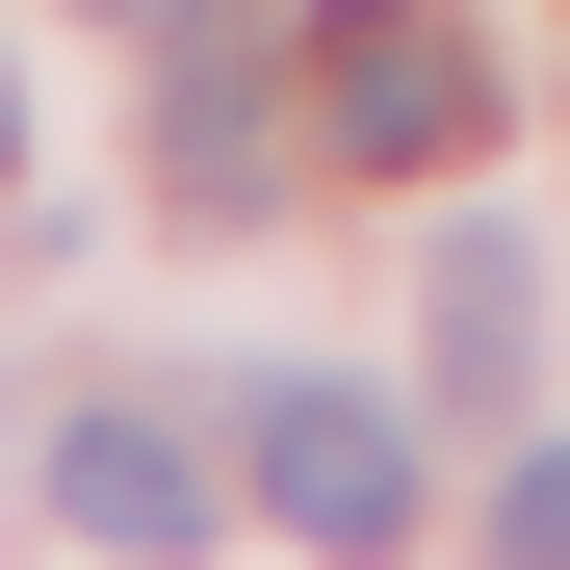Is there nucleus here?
I'll use <instances>...</instances> for the list:
<instances>
[{
	"label": "nucleus",
	"instance_id": "39448f33",
	"mask_svg": "<svg viewBox=\"0 0 570 570\" xmlns=\"http://www.w3.org/2000/svg\"><path fill=\"white\" fill-rule=\"evenodd\" d=\"M519 312H544L519 234H441V363H519Z\"/></svg>",
	"mask_w": 570,
	"mask_h": 570
},
{
	"label": "nucleus",
	"instance_id": "f03ea898",
	"mask_svg": "<svg viewBox=\"0 0 570 570\" xmlns=\"http://www.w3.org/2000/svg\"><path fill=\"white\" fill-rule=\"evenodd\" d=\"M234 466H259V519H285V544H337V570H390V544H415V415H390V390H337V363H285V390L234 415Z\"/></svg>",
	"mask_w": 570,
	"mask_h": 570
},
{
	"label": "nucleus",
	"instance_id": "6e6552de",
	"mask_svg": "<svg viewBox=\"0 0 570 570\" xmlns=\"http://www.w3.org/2000/svg\"><path fill=\"white\" fill-rule=\"evenodd\" d=\"M156 27H181V0H156Z\"/></svg>",
	"mask_w": 570,
	"mask_h": 570
},
{
	"label": "nucleus",
	"instance_id": "423d86ee",
	"mask_svg": "<svg viewBox=\"0 0 570 570\" xmlns=\"http://www.w3.org/2000/svg\"><path fill=\"white\" fill-rule=\"evenodd\" d=\"M493 570H570V441H519V493H493Z\"/></svg>",
	"mask_w": 570,
	"mask_h": 570
},
{
	"label": "nucleus",
	"instance_id": "7ed1b4c3",
	"mask_svg": "<svg viewBox=\"0 0 570 570\" xmlns=\"http://www.w3.org/2000/svg\"><path fill=\"white\" fill-rule=\"evenodd\" d=\"M156 156H181V208H259V156H285V78H259L234 27H181V52H156Z\"/></svg>",
	"mask_w": 570,
	"mask_h": 570
},
{
	"label": "nucleus",
	"instance_id": "20e7f679",
	"mask_svg": "<svg viewBox=\"0 0 570 570\" xmlns=\"http://www.w3.org/2000/svg\"><path fill=\"white\" fill-rule=\"evenodd\" d=\"M52 519H78V544H130V570H156V544H208V466H181L156 415H52Z\"/></svg>",
	"mask_w": 570,
	"mask_h": 570
},
{
	"label": "nucleus",
	"instance_id": "0eeeda50",
	"mask_svg": "<svg viewBox=\"0 0 570 570\" xmlns=\"http://www.w3.org/2000/svg\"><path fill=\"white\" fill-rule=\"evenodd\" d=\"M0 181H27V105H0Z\"/></svg>",
	"mask_w": 570,
	"mask_h": 570
},
{
	"label": "nucleus",
	"instance_id": "f257e3e1",
	"mask_svg": "<svg viewBox=\"0 0 570 570\" xmlns=\"http://www.w3.org/2000/svg\"><path fill=\"white\" fill-rule=\"evenodd\" d=\"M312 130H337V181H441L493 130V52L441 0H312Z\"/></svg>",
	"mask_w": 570,
	"mask_h": 570
}]
</instances>
